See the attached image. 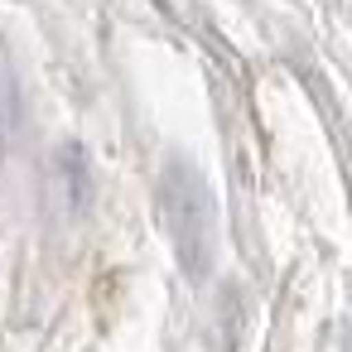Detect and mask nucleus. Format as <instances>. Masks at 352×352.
Wrapping results in <instances>:
<instances>
[{"label": "nucleus", "instance_id": "f257e3e1", "mask_svg": "<svg viewBox=\"0 0 352 352\" xmlns=\"http://www.w3.org/2000/svg\"><path fill=\"white\" fill-rule=\"evenodd\" d=\"M160 222H164V236L174 246V261L184 270V280L203 285L208 270H212L217 212H212V193H208L203 169L184 155H174L160 174Z\"/></svg>", "mask_w": 352, "mask_h": 352}, {"label": "nucleus", "instance_id": "f03ea898", "mask_svg": "<svg viewBox=\"0 0 352 352\" xmlns=\"http://www.w3.org/2000/svg\"><path fill=\"white\" fill-rule=\"evenodd\" d=\"M20 82H15V68H10V54L0 49V145H10L20 135Z\"/></svg>", "mask_w": 352, "mask_h": 352}, {"label": "nucleus", "instance_id": "7ed1b4c3", "mask_svg": "<svg viewBox=\"0 0 352 352\" xmlns=\"http://www.w3.org/2000/svg\"><path fill=\"white\" fill-rule=\"evenodd\" d=\"M58 174H63V184H68V198H73V208H82L87 203V193H92V174H87V155H82V145H63L58 150Z\"/></svg>", "mask_w": 352, "mask_h": 352}]
</instances>
